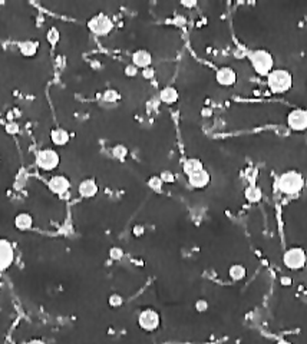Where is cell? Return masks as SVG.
<instances>
[{
    "label": "cell",
    "mask_w": 307,
    "mask_h": 344,
    "mask_svg": "<svg viewBox=\"0 0 307 344\" xmlns=\"http://www.w3.org/2000/svg\"><path fill=\"white\" fill-rule=\"evenodd\" d=\"M15 261V248L6 238H0V272L10 268Z\"/></svg>",
    "instance_id": "obj_9"
},
{
    "label": "cell",
    "mask_w": 307,
    "mask_h": 344,
    "mask_svg": "<svg viewBox=\"0 0 307 344\" xmlns=\"http://www.w3.org/2000/svg\"><path fill=\"white\" fill-rule=\"evenodd\" d=\"M247 275V268L243 264H232L229 268V277L232 281H241Z\"/></svg>",
    "instance_id": "obj_20"
},
{
    "label": "cell",
    "mask_w": 307,
    "mask_h": 344,
    "mask_svg": "<svg viewBox=\"0 0 307 344\" xmlns=\"http://www.w3.org/2000/svg\"><path fill=\"white\" fill-rule=\"evenodd\" d=\"M305 177L294 169H288L286 172H283L282 175H279L276 186L277 189L284 194V195H297L303 191L305 188Z\"/></svg>",
    "instance_id": "obj_1"
},
{
    "label": "cell",
    "mask_w": 307,
    "mask_h": 344,
    "mask_svg": "<svg viewBox=\"0 0 307 344\" xmlns=\"http://www.w3.org/2000/svg\"><path fill=\"white\" fill-rule=\"evenodd\" d=\"M124 250L121 248V247H112L111 250H109V257H111V260H114V261H119V260H122L124 258Z\"/></svg>",
    "instance_id": "obj_28"
},
{
    "label": "cell",
    "mask_w": 307,
    "mask_h": 344,
    "mask_svg": "<svg viewBox=\"0 0 307 344\" xmlns=\"http://www.w3.org/2000/svg\"><path fill=\"white\" fill-rule=\"evenodd\" d=\"M88 29L96 36H108L114 30V20L106 13H96L88 20Z\"/></svg>",
    "instance_id": "obj_6"
},
{
    "label": "cell",
    "mask_w": 307,
    "mask_h": 344,
    "mask_svg": "<svg viewBox=\"0 0 307 344\" xmlns=\"http://www.w3.org/2000/svg\"><path fill=\"white\" fill-rule=\"evenodd\" d=\"M179 99V92L175 86H165L159 92V101L165 105H174Z\"/></svg>",
    "instance_id": "obj_16"
},
{
    "label": "cell",
    "mask_w": 307,
    "mask_h": 344,
    "mask_svg": "<svg viewBox=\"0 0 307 344\" xmlns=\"http://www.w3.org/2000/svg\"><path fill=\"white\" fill-rule=\"evenodd\" d=\"M4 131H6V133H9V135H18L19 131H20V127H19V124H18L16 121H9V122L4 125Z\"/></svg>",
    "instance_id": "obj_29"
},
{
    "label": "cell",
    "mask_w": 307,
    "mask_h": 344,
    "mask_svg": "<svg viewBox=\"0 0 307 344\" xmlns=\"http://www.w3.org/2000/svg\"><path fill=\"white\" fill-rule=\"evenodd\" d=\"M181 6H184V7H194V6H197V1H195V0H191V1L182 0V1H181Z\"/></svg>",
    "instance_id": "obj_37"
},
{
    "label": "cell",
    "mask_w": 307,
    "mask_h": 344,
    "mask_svg": "<svg viewBox=\"0 0 307 344\" xmlns=\"http://www.w3.org/2000/svg\"><path fill=\"white\" fill-rule=\"evenodd\" d=\"M280 284H282L283 287H291V284H293V278L288 277V275H283L282 278H280Z\"/></svg>",
    "instance_id": "obj_35"
},
{
    "label": "cell",
    "mask_w": 307,
    "mask_h": 344,
    "mask_svg": "<svg viewBox=\"0 0 307 344\" xmlns=\"http://www.w3.org/2000/svg\"><path fill=\"white\" fill-rule=\"evenodd\" d=\"M18 48H19V52L22 56L35 57L38 54V51H39V42H36V40H23V42H19Z\"/></svg>",
    "instance_id": "obj_19"
},
{
    "label": "cell",
    "mask_w": 307,
    "mask_h": 344,
    "mask_svg": "<svg viewBox=\"0 0 307 344\" xmlns=\"http://www.w3.org/2000/svg\"><path fill=\"white\" fill-rule=\"evenodd\" d=\"M102 99L108 104H115L121 99V93L119 91L114 89V88H109V89H105L102 93Z\"/></svg>",
    "instance_id": "obj_23"
},
{
    "label": "cell",
    "mask_w": 307,
    "mask_h": 344,
    "mask_svg": "<svg viewBox=\"0 0 307 344\" xmlns=\"http://www.w3.org/2000/svg\"><path fill=\"white\" fill-rule=\"evenodd\" d=\"M215 82L220 86L230 88L237 82V72L231 66H221L215 72Z\"/></svg>",
    "instance_id": "obj_11"
},
{
    "label": "cell",
    "mask_w": 307,
    "mask_h": 344,
    "mask_svg": "<svg viewBox=\"0 0 307 344\" xmlns=\"http://www.w3.org/2000/svg\"><path fill=\"white\" fill-rule=\"evenodd\" d=\"M247 59L250 60L254 72L258 76H266L274 69V57L271 52L266 51V49H254L251 52H249Z\"/></svg>",
    "instance_id": "obj_2"
},
{
    "label": "cell",
    "mask_w": 307,
    "mask_h": 344,
    "mask_svg": "<svg viewBox=\"0 0 307 344\" xmlns=\"http://www.w3.org/2000/svg\"><path fill=\"white\" fill-rule=\"evenodd\" d=\"M145 234V227L141 225V224H135L134 228H132V235L134 237H142Z\"/></svg>",
    "instance_id": "obj_34"
},
{
    "label": "cell",
    "mask_w": 307,
    "mask_h": 344,
    "mask_svg": "<svg viewBox=\"0 0 307 344\" xmlns=\"http://www.w3.org/2000/svg\"><path fill=\"white\" fill-rule=\"evenodd\" d=\"M287 127L294 132L307 131V109L296 108L287 113Z\"/></svg>",
    "instance_id": "obj_8"
},
{
    "label": "cell",
    "mask_w": 307,
    "mask_h": 344,
    "mask_svg": "<svg viewBox=\"0 0 307 344\" xmlns=\"http://www.w3.org/2000/svg\"><path fill=\"white\" fill-rule=\"evenodd\" d=\"M283 264L287 270L299 271L307 264V253L302 247H291L283 254Z\"/></svg>",
    "instance_id": "obj_5"
},
{
    "label": "cell",
    "mask_w": 307,
    "mask_h": 344,
    "mask_svg": "<svg viewBox=\"0 0 307 344\" xmlns=\"http://www.w3.org/2000/svg\"><path fill=\"white\" fill-rule=\"evenodd\" d=\"M267 85L273 93H286L293 88V75L287 69H273L267 75Z\"/></svg>",
    "instance_id": "obj_3"
},
{
    "label": "cell",
    "mask_w": 307,
    "mask_h": 344,
    "mask_svg": "<svg viewBox=\"0 0 307 344\" xmlns=\"http://www.w3.org/2000/svg\"><path fill=\"white\" fill-rule=\"evenodd\" d=\"M201 115L205 116V118L211 116V115H212V109H211V108H203V109H201Z\"/></svg>",
    "instance_id": "obj_38"
},
{
    "label": "cell",
    "mask_w": 307,
    "mask_h": 344,
    "mask_svg": "<svg viewBox=\"0 0 307 344\" xmlns=\"http://www.w3.org/2000/svg\"><path fill=\"white\" fill-rule=\"evenodd\" d=\"M124 73H125V76H128V78H135V76H138V73H139V69H138L135 65L129 63V65H127V66H125V69H124Z\"/></svg>",
    "instance_id": "obj_32"
},
{
    "label": "cell",
    "mask_w": 307,
    "mask_h": 344,
    "mask_svg": "<svg viewBox=\"0 0 307 344\" xmlns=\"http://www.w3.org/2000/svg\"><path fill=\"white\" fill-rule=\"evenodd\" d=\"M46 39L48 42L51 43L52 46H56L59 43V39H60V33L58 30V27H51L46 33Z\"/></svg>",
    "instance_id": "obj_27"
},
{
    "label": "cell",
    "mask_w": 307,
    "mask_h": 344,
    "mask_svg": "<svg viewBox=\"0 0 307 344\" xmlns=\"http://www.w3.org/2000/svg\"><path fill=\"white\" fill-rule=\"evenodd\" d=\"M210 182H211V175L205 168L203 171L195 172V174L188 177V184L194 189H204V188L210 185Z\"/></svg>",
    "instance_id": "obj_13"
},
{
    "label": "cell",
    "mask_w": 307,
    "mask_h": 344,
    "mask_svg": "<svg viewBox=\"0 0 307 344\" xmlns=\"http://www.w3.org/2000/svg\"><path fill=\"white\" fill-rule=\"evenodd\" d=\"M108 304L112 308H119V307L124 306V297L118 292H114L108 297Z\"/></svg>",
    "instance_id": "obj_26"
},
{
    "label": "cell",
    "mask_w": 307,
    "mask_h": 344,
    "mask_svg": "<svg viewBox=\"0 0 307 344\" xmlns=\"http://www.w3.org/2000/svg\"><path fill=\"white\" fill-rule=\"evenodd\" d=\"M77 192L82 198L85 199H92L98 195L99 192V185L94 178H85L80 181V184L77 186Z\"/></svg>",
    "instance_id": "obj_12"
},
{
    "label": "cell",
    "mask_w": 307,
    "mask_h": 344,
    "mask_svg": "<svg viewBox=\"0 0 307 344\" xmlns=\"http://www.w3.org/2000/svg\"><path fill=\"white\" fill-rule=\"evenodd\" d=\"M51 141L55 146H65L71 141V133L63 128H53L51 131Z\"/></svg>",
    "instance_id": "obj_17"
},
{
    "label": "cell",
    "mask_w": 307,
    "mask_h": 344,
    "mask_svg": "<svg viewBox=\"0 0 307 344\" xmlns=\"http://www.w3.org/2000/svg\"><path fill=\"white\" fill-rule=\"evenodd\" d=\"M203 169H204V163L200 158H188L182 163V171L187 177H190L195 172H200Z\"/></svg>",
    "instance_id": "obj_18"
},
{
    "label": "cell",
    "mask_w": 307,
    "mask_h": 344,
    "mask_svg": "<svg viewBox=\"0 0 307 344\" xmlns=\"http://www.w3.org/2000/svg\"><path fill=\"white\" fill-rule=\"evenodd\" d=\"M16 230L19 231H29L33 228V224H35V218L32 214L29 212H19L16 217H15V221H13Z\"/></svg>",
    "instance_id": "obj_15"
},
{
    "label": "cell",
    "mask_w": 307,
    "mask_h": 344,
    "mask_svg": "<svg viewBox=\"0 0 307 344\" xmlns=\"http://www.w3.org/2000/svg\"><path fill=\"white\" fill-rule=\"evenodd\" d=\"M159 178L162 180L164 184H174L175 182V175L171 171H162L159 174Z\"/></svg>",
    "instance_id": "obj_30"
},
{
    "label": "cell",
    "mask_w": 307,
    "mask_h": 344,
    "mask_svg": "<svg viewBox=\"0 0 307 344\" xmlns=\"http://www.w3.org/2000/svg\"><path fill=\"white\" fill-rule=\"evenodd\" d=\"M138 326L147 333H154L161 327V314L154 308H144L138 314Z\"/></svg>",
    "instance_id": "obj_7"
},
{
    "label": "cell",
    "mask_w": 307,
    "mask_h": 344,
    "mask_svg": "<svg viewBox=\"0 0 307 344\" xmlns=\"http://www.w3.org/2000/svg\"><path fill=\"white\" fill-rule=\"evenodd\" d=\"M26 344H48L45 340H42V339H32V340H29Z\"/></svg>",
    "instance_id": "obj_39"
},
{
    "label": "cell",
    "mask_w": 307,
    "mask_h": 344,
    "mask_svg": "<svg viewBox=\"0 0 307 344\" xmlns=\"http://www.w3.org/2000/svg\"><path fill=\"white\" fill-rule=\"evenodd\" d=\"M35 162L39 169L45 172H52L60 165V154L53 148H43L36 152Z\"/></svg>",
    "instance_id": "obj_4"
},
{
    "label": "cell",
    "mask_w": 307,
    "mask_h": 344,
    "mask_svg": "<svg viewBox=\"0 0 307 344\" xmlns=\"http://www.w3.org/2000/svg\"><path fill=\"white\" fill-rule=\"evenodd\" d=\"M141 75H142V78L147 80H153L154 78H155V69H154L153 66H150V68H145V69H142L141 71Z\"/></svg>",
    "instance_id": "obj_33"
},
{
    "label": "cell",
    "mask_w": 307,
    "mask_h": 344,
    "mask_svg": "<svg viewBox=\"0 0 307 344\" xmlns=\"http://www.w3.org/2000/svg\"><path fill=\"white\" fill-rule=\"evenodd\" d=\"M276 344H293L291 342H288V340H279Z\"/></svg>",
    "instance_id": "obj_40"
},
{
    "label": "cell",
    "mask_w": 307,
    "mask_h": 344,
    "mask_svg": "<svg viewBox=\"0 0 307 344\" xmlns=\"http://www.w3.org/2000/svg\"><path fill=\"white\" fill-rule=\"evenodd\" d=\"M244 197L250 204H257L261 201V189L256 185H249L244 189Z\"/></svg>",
    "instance_id": "obj_21"
},
{
    "label": "cell",
    "mask_w": 307,
    "mask_h": 344,
    "mask_svg": "<svg viewBox=\"0 0 307 344\" xmlns=\"http://www.w3.org/2000/svg\"><path fill=\"white\" fill-rule=\"evenodd\" d=\"M194 307H195V310H197L198 313H205V311L208 310L210 304H208V301H207L205 298H198V300L195 301Z\"/></svg>",
    "instance_id": "obj_31"
},
{
    "label": "cell",
    "mask_w": 307,
    "mask_h": 344,
    "mask_svg": "<svg viewBox=\"0 0 307 344\" xmlns=\"http://www.w3.org/2000/svg\"><path fill=\"white\" fill-rule=\"evenodd\" d=\"M26 182H27V172H26L25 169H20L19 174H18L16 178H15L13 188H15L16 191H22L26 186Z\"/></svg>",
    "instance_id": "obj_24"
},
{
    "label": "cell",
    "mask_w": 307,
    "mask_h": 344,
    "mask_svg": "<svg viewBox=\"0 0 307 344\" xmlns=\"http://www.w3.org/2000/svg\"><path fill=\"white\" fill-rule=\"evenodd\" d=\"M132 65H135L138 69H145L150 68L153 63V54L147 49H138L132 53Z\"/></svg>",
    "instance_id": "obj_14"
},
{
    "label": "cell",
    "mask_w": 307,
    "mask_h": 344,
    "mask_svg": "<svg viewBox=\"0 0 307 344\" xmlns=\"http://www.w3.org/2000/svg\"><path fill=\"white\" fill-rule=\"evenodd\" d=\"M128 155L129 149L125 145H122V144H116L112 148V157L115 159H118V161H125V159L128 158Z\"/></svg>",
    "instance_id": "obj_22"
},
{
    "label": "cell",
    "mask_w": 307,
    "mask_h": 344,
    "mask_svg": "<svg viewBox=\"0 0 307 344\" xmlns=\"http://www.w3.org/2000/svg\"><path fill=\"white\" fill-rule=\"evenodd\" d=\"M147 184H148V186H150L153 191H155V192H161L164 185H165V184L162 182V180L159 178V175H153V177H150L148 181H147Z\"/></svg>",
    "instance_id": "obj_25"
},
{
    "label": "cell",
    "mask_w": 307,
    "mask_h": 344,
    "mask_svg": "<svg viewBox=\"0 0 307 344\" xmlns=\"http://www.w3.org/2000/svg\"><path fill=\"white\" fill-rule=\"evenodd\" d=\"M185 22H187V19H185V16H182V15H177V16L174 18V20H173V23L177 25V26L185 25Z\"/></svg>",
    "instance_id": "obj_36"
},
{
    "label": "cell",
    "mask_w": 307,
    "mask_h": 344,
    "mask_svg": "<svg viewBox=\"0 0 307 344\" xmlns=\"http://www.w3.org/2000/svg\"><path fill=\"white\" fill-rule=\"evenodd\" d=\"M48 188L55 195H65L71 188V180L62 174H56L48 181Z\"/></svg>",
    "instance_id": "obj_10"
}]
</instances>
